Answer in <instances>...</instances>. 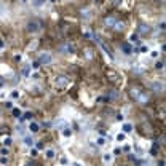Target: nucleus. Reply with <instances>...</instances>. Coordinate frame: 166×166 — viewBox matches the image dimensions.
<instances>
[{
    "instance_id": "obj_1",
    "label": "nucleus",
    "mask_w": 166,
    "mask_h": 166,
    "mask_svg": "<svg viewBox=\"0 0 166 166\" xmlns=\"http://www.w3.org/2000/svg\"><path fill=\"white\" fill-rule=\"evenodd\" d=\"M40 30H42V24L35 19H30L26 24V32H29V34H38Z\"/></svg>"
},
{
    "instance_id": "obj_2",
    "label": "nucleus",
    "mask_w": 166,
    "mask_h": 166,
    "mask_svg": "<svg viewBox=\"0 0 166 166\" xmlns=\"http://www.w3.org/2000/svg\"><path fill=\"white\" fill-rule=\"evenodd\" d=\"M69 83H70V80H69V77H65V75H58L54 78V85L59 86V88H64V86H67Z\"/></svg>"
},
{
    "instance_id": "obj_3",
    "label": "nucleus",
    "mask_w": 166,
    "mask_h": 166,
    "mask_svg": "<svg viewBox=\"0 0 166 166\" xmlns=\"http://www.w3.org/2000/svg\"><path fill=\"white\" fill-rule=\"evenodd\" d=\"M51 61H53V58H51L50 53H40V54H38V62L43 64V65L51 64Z\"/></svg>"
},
{
    "instance_id": "obj_4",
    "label": "nucleus",
    "mask_w": 166,
    "mask_h": 166,
    "mask_svg": "<svg viewBox=\"0 0 166 166\" xmlns=\"http://www.w3.org/2000/svg\"><path fill=\"white\" fill-rule=\"evenodd\" d=\"M148 32H150V26H148V24H139L137 35H147Z\"/></svg>"
},
{
    "instance_id": "obj_5",
    "label": "nucleus",
    "mask_w": 166,
    "mask_h": 166,
    "mask_svg": "<svg viewBox=\"0 0 166 166\" xmlns=\"http://www.w3.org/2000/svg\"><path fill=\"white\" fill-rule=\"evenodd\" d=\"M152 88H153V91L160 93V91H163L164 85H163V81H153V83H152Z\"/></svg>"
},
{
    "instance_id": "obj_6",
    "label": "nucleus",
    "mask_w": 166,
    "mask_h": 166,
    "mask_svg": "<svg viewBox=\"0 0 166 166\" xmlns=\"http://www.w3.org/2000/svg\"><path fill=\"white\" fill-rule=\"evenodd\" d=\"M107 98H109V99H118V91H115V90H109Z\"/></svg>"
},
{
    "instance_id": "obj_7",
    "label": "nucleus",
    "mask_w": 166,
    "mask_h": 166,
    "mask_svg": "<svg viewBox=\"0 0 166 166\" xmlns=\"http://www.w3.org/2000/svg\"><path fill=\"white\" fill-rule=\"evenodd\" d=\"M46 0H32V7L34 8H42L43 5H45Z\"/></svg>"
},
{
    "instance_id": "obj_8",
    "label": "nucleus",
    "mask_w": 166,
    "mask_h": 166,
    "mask_svg": "<svg viewBox=\"0 0 166 166\" xmlns=\"http://www.w3.org/2000/svg\"><path fill=\"white\" fill-rule=\"evenodd\" d=\"M115 18H112V16H107V18L106 19H104V24H106V26H113V24H115Z\"/></svg>"
},
{
    "instance_id": "obj_9",
    "label": "nucleus",
    "mask_w": 166,
    "mask_h": 166,
    "mask_svg": "<svg viewBox=\"0 0 166 166\" xmlns=\"http://www.w3.org/2000/svg\"><path fill=\"white\" fill-rule=\"evenodd\" d=\"M113 27H115V30H123L125 24L121 23V21H118V19H117V21H115V24H113Z\"/></svg>"
},
{
    "instance_id": "obj_10",
    "label": "nucleus",
    "mask_w": 166,
    "mask_h": 166,
    "mask_svg": "<svg viewBox=\"0 0 166 166\" xmlns=\"http://www.w3.org/2000/svg\"><path fill=\"white\" fill-rule=\"evenodd\" d=\"M139 96H141V91H139L137 88H133L131 90V98H134V99H137Z\"/></svg>"
},
{
    "instance_id": "obj_11",
    "label": "nucleus",
    "mask_w": 166,
    "mask_h": 166,
    "mask_svg": "<svg viewBox=\"0 0 166 166\" xmlns=\"http://www.w3.org/2000/svg\"><path fill=\"white\" fill-rule=\"evenodd\" d=\"M121 50H123V51H125L126 54H129V53H131V50H133V48H131V45H129V43H123V46H121Z\"/></svg>"
},
{
    "instance_id": "obj_12",
    "label": "nucleus",
    "mask_w": 166,
    "mask_h": 166,
    "mask_svg": "<svg viewBox=\"0 0 166 166\" xmlns=\"http://www.w3.org/2000/svg\"><path fill=\"white\" fill-rule=\"evenodd\" d=\"M29 73H30V65H24V69H23V75L24 77H29Z\"/></svg>"
},
{
    "instance_id": "obj_13",
    "label": "nucleus",
    "mask_w": 166,
    "mask_h": 166,
    "mask_svg": "<svg viewBox=\"0 0 166 166\" xmlns=\"http://www.w3.org/2000/svg\"><path fill=\"white\" fill-rule=\"evenodd\" d=\"M24 142H26V145H30V147L34 145V141H32V137H30V136H26L24 137Z\"/></svg>"
},
{
    "instance_id": "obj_14",
    "label": "nucleus",
    "mask_w": 166,
    "mask_h": 166,
    "mask_svg": "<svg viewBox=\"0 0 166 166\" xmlns=\"http://www.w3.org/2000/svg\"><path fill=\"white\" fill-rule=\"evenodd\" d=\"M29 128H30V131H34V133H37V131H38V128H40V126H38L37 123H30V126H29Z\"/></svg>"
},
{
    "instance_id": "obj_15",
    "label": "nucleus",
    "mask_w": 166,
    "mask_h": 166,
    "mask_svg": "<svg viewBox=\"0 0 166 166\" xmlns=\"http://www.w3.org/2000/svg\"><path fill=\"white\" fill-rule=\"evenodd\" d=\"M13 117L19 118V117H21V109H13Z\"/></svg>"
},
{
    "instance_id": "obj_16",
    "label": "nucleus",
    "mask_w": 166,
    "mask_h": 166,
    "mask_svg": "<svg viewBox=\"0 0 166 166\" xmlns=\"http://www.w3.org/2000/svg\"><path fill=\"white\" fill-rule=\"evenodd\" d=\"M62 136H64V137H70V136H72V131H70V129H64Z\"/></svg>"
},
{
    "instance_id": "obj_17",
    "label": "nucleus",
    "mask_w": 166,
    "mask_h": 166,
    "mask_svg": "<svg viewBox=\"0 0 166 166\" xmlns=\"http://www.w3.org/2000/svg\"><path fill=\"white\" fill-rule=\"evenodd\" d=\"M45 155H46V158H53V156H54V152H53V150H46Z\"/></svg>"
},
{
    "instance_id": "obj_18",
    "label": "nucleus",
    "mask_w": 166,
    "mask_h": 166,
    "mask_svg": "<svg viewBox=\"0 0 166 166\" xmlns=\"http://www.w3.org/2000/svg\"><path fill=\"white\" fill-rule=\"evenodd\" d=\"M0 163H2V164H8V156H3V155H2V158H0Z\"/></svg>"
},
{
    "instance_id": "obj_19",
    "label": "nucleus",
    "mask_w": 166,
    "mask_h": 166,
    "mask_svg": "<svg viewBox=\"0 0 166 166\" xmlns=\"http://www.w3.org/2000/svg\"><path fill=\"white\" fill-rule=\"evenodd\" d=\"M131 129H133V128H131V125H123V131H125V133H129Z\"/></svg>"
},
{
    "instance_id": "obj_20",
    "label": "nucleus",
    "mask_w": 166,
    "mask_h": 166,
    "mask_svg": "<svg viewBox=\"0 0 166 166\" xmlns=\"http://www.w3.org/2000/svg\"><path fill=\"white\" fill-rule=\"evenodd\" d=\"M142 72H144V67H141V65L134 69V73H142Z\"/></svg>"
},
{
    "instance_id": "obj_21",
    "label": "nucleus",
    "mask_w": 166,
    "mask_h": 166,
    "mask_svg": "<svg viewBox=\"0 0 166 166\" xmlns=\"http://www.w3.org/2000/svg\"><path fill=\"white\" fill-rule=\"evenodd\" d=\"M0 15H5V5L0 2Z\"/></svg>"
},
{
    "instance_id": "obj_22",
    "label": "nucleus",
    "mask_w": 166,
    "mask_h": 166,
    "mask_svg": "<svg viewBox=\"0 0 166 166\" xmlns=\"http://www.w3.org/2000/svg\"><path fill=\"white\" fill-rule=\"evenodd\" d=\"M155 69H158V70H160V69H163V62H161V61H158V62L155 64Z\"/></svg>"
},
{
    "instance_id": "obj_23",
    "label": "nucleus",
    "mask_w": 166,
    "mask_h": 166,
    "mask_svg": "<svg viewBox=\"0 0 166 166\" xmlns=\"http://www.w3.org/2000/svg\"><path fill=\"white\" fill-rule=\"evenodd\" d=\"M110 160H112V155H107V153L104 155V161H106V163H109Z\"/></svg>"
},
{
    "instance_id": "obj_24",
    "label": "nucleus",
    "mask_w": 166,
    "mask_h": 166,
    "mask_svg": "<svg viewBox=\"0 0 166 166\" xmlns=\"http://www.w3.org/2000/svg\"><path fill=\"white\" fill-rule=\"evenodd\" d=\"M11 98H13V99H18V98H19V93H18V91H13V93H11Z\"/></svg>"
},
{
    "instance_id": "obj_25",
    "label": "nucleus",
    "mask_w": 166,
    "mask_h": 166,
    "mask_svg": "<svg viewBox=\"0 0 166 166\" xmlns=\"http://www.w3.org/2000/svg\"><path fill=\"white\" fill-rule=\"evenodd\" d=\"M137 38H139V35H137V34H134V35H131L129 40H131V42H137Z\"/></svg>"
},
{
    "instance_id": "obj_26",
    "label": "nucleus",
    "mask_w": 166,
    "mask_h": 166,
    "mask_svg": "<svg viewBox=\"0 0 166 166\" xmlns=\"http://www.w3.org/2000/svg\"><path fill=\"white\" fill-rule=\"evenodd\" d=\"M85 54L88 56V59H93V54H91V51H90V50H85Z\"/></svg>"
},
{
    "instance_id": "obj_27",
    "label": "nucleus",
    "mask_w": 166,
    "mask_h": 166,
    "mask_svg": "<svg viewBox=\"0 0 166 166\" xmlns=\"http://www.w3.org/2000/svg\"><path fill=\"white\" fill-rule=\"evenodd\" d=\"M126 136H125V133H121V134H118V136H117V139H118V141H123Z\"/></svg>"
},
{
    "instance_id": "obj_28",
    "label": "nucleus",
    "mask_w": 166,
    "mask_h": 166,
    "mask_svg": "<svg viewBox=\"0 0 166 166\" xmlns=\"http://www.w3.org/2000/svg\"><path fill=\"white\" fill-rule=\"evenodd\" d=\"M2 155L3 156H8V148H2Z\"/></svg>"
},
{
    "instance_id": "obj_29",
    "label": "nucleus",
    "mask_w": 166,
    "mask_h": 166,
    "mask_svg": "<svg viewBox=\"0 0 166 166\" xmlns=\"http://www.w3.org/2000/svg\"><path fill=\"white\" fill-rule=\"evenodd\" d=\"M5 145H11V139H5Z\"/></svg>"
},
{
    "instance_id": "obj_30",
    "label": "nucleus",
    "mask_w": 166,
    "mask_h": 166,
    "mask_svg": "<svg viewBox=\"0 0 166 166\" xmlns=\"http://www.w3.org/2000/svg\"><path fill=\"white\" fill-rule=\"evenodd\" d=\"M129 148H131L129 145H125V147H123V150H125V152H129Z\"/></svg>"
},
{
    "instance_id": "obj_31",
    "label": "nucleus",
    "mask_w": 166,
    "mask_h": 166,
    "mask_svg": "<svg viewBox=\"0 0 166 166\" xmlns=\"http://www.w3.org/2000/svg\"><path fill=\"white\" fill-rule=\"evenodd\" d=\"M2 86H3V80H2V78H0V88H2Z\"/></svg>"
},
{
    "instance_id": "obj_32",
    "label": "nucleus",
    "mask_w": 166,
    "mask_h": 166,
    "mask_svg": "<svg viewBox=\"0 0 166 166\" xmlns=\"http://www.w3.org/2000/svg\"><path fill=\"white\" fill-rule=\"evenodd\" d=\"M73 166H80V164H73Z\"/></svg>"
},
{
    "instance_id": "obj_33",
    "label": "nucleus",
    "mask_w": 166,
    "mask_h": 166,
    "mask_svg": "<svg viewBox=\"0 0 166 166\" xmlns=\"http://www.w3.org/2000/svg\"><path fill=\"white\" fill-rule=\"evenodd\" d=\"M155 2H160V0H155Z\"/></svg>"
}]
</instances>
